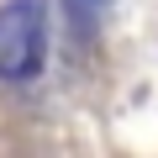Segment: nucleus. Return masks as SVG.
I'll return each mask as SVG.
<instances>
[{"label":"nucleus","instance_id":"1","mask_svg":"<svg viewBox=\"0 0 158 158\" xmlns=\"http://www.w3.org/2000/svg\"><path fill=\"white\" fill-rule=\"evenodd\" d=\"M48 58V21L42 0H11L0 11V79H37Z\"/></svg>","mask_w":158,"mask_h":158},{"label":"nucleus","instance_id":"2","mask_svg":"<svg viewBox=\"0 0 158 158\" xmlns=\"http://www.w3.org/2000/svg\"><path fill=\"white\" fill-rule=\"evenodd\" d=\"M106 6H111V0H63V16H69V27L79 32V37H95L100 32V21H106Z\"/></svg>","mask_w":158,"mask_h":158}]
</instances>
